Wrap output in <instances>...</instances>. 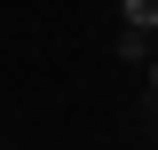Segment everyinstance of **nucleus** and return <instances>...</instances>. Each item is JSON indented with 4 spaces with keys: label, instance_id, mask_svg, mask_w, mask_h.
Listing matches in <instances>:
<instances>
[{
    "label": "nucleus",
    "instance_id": "nucleus-1",
    "mask_svg": "<svg viewBox=\"0 0 158 150\" xmlns=\"http://www.w3.org/2000/svg\"><path fill=\"white\" fill-rule=\"evenodd\" d=\"M118 8H127V24H135V32H158V0H118Z\"/></svg>",
    "mask_w": 158,
    "mask_h": 150
},
{
    "label": "nucleus",
    "instance_id": "nucleus-2",
    "mask_svg": "<svg viewBox=\"0 0 158 150\" xmlns=\"http://www.w3.org/2000/svg\"><path fill=\"white\" fill-rule=\"evenodd\" d=\"M150 87H158V56H150Z\"/></svg>",
    "mask_w": 158,
    "mask_h": 150
},
{
    "label": "nucleus",
    "instance_id": "nucleus-3",
    "mask_svg": "<svg viewBox=\"0 0 158 150\" xmlns=\"http://www.w3.org/2000/svg\"><path fill=\"white\" fill-rule=\"evenodd\" d=\"M150 127H158V111H150Z\"/></svg>",
    "mask_w": 158,
    "mask_h": 150
}]
</instances>
